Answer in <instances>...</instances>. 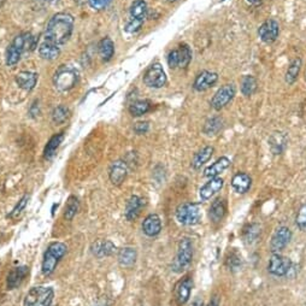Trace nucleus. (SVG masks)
I'll use <instances>...</instances> for the list:
<instances>
[{
    "label": "nucleus",
    "mask_w": 306,
    "mask_h": 306,
    "mask_svg": "<svg viewBox=\"0 0 306 306\" xmlns=\"http://www.w3.org/2000/svg\"><path fill=\"white\" fill-rule=\"evenodd\" d=\"M218 81V75L216 73H212V71H201L198 76L195 77L193 83V88L196 92H204L211 88L215 83Z\"/></svg>",
    "instance_id": "obj_12"
},
{
    "label": "nucleus",
    "mask_w": 306,
    "mask_h": 306,
    "mask_svg": "<svg viewBox=\"0 0 306 306\" xmlns=\"http://www.w3.org/2000/svg\"><path fill=\"white\" fill-rule=\"evenodd\" d=\"M77 74L74 69L66 68V66H60L55 74L53 82H55L56 88L60 92H68L73 89L77 84Z\"/></svg>",
    "instance_id": "obj_6"
},
{
    "label": "nucleus",
    "mask_w": 306,
    "mask_h": 306,
    "mask_svg": "<svg viewBox=\"0 0 306 306\" xmlns=\"http://www.w3.org/2000/svg\"><path fill=\"white\" fill-rule=\"evenodd\" d=\"M223 121L221 117H212L207 119L204 124V133L207 137H216L218 133L222 130Z\"/></svg>",
    "instance_id": "obj_29"
},
{
    "label": "nucleus",
    "mask_w": 306,
    "mask_h": 306,
    "mask_svg": "<svg viewBox=\"0 0 306 306\" xmlns=\"http://www.w3.org/2000/svg\"><path fill=\"white\" fill-rule=\"evenodd\" d=\"M247 1H249L250 4H259V2L264 1V0H247Z\"/></svg>",
    "instance_id": "obj_50"
},
{
    "label": "nucleus",
    "mask_w": 306,
    "mask_h": 306,
    "mask_svg": "<svg viewBox=\"0 0 306 306\" xmlns=\"http://www.w3.org/2000/svg\"><path fill=\"white\" fill-rule=\"evenodd\" d=\"M251 185L252 179L246 172H238L231 179V187L239 194L247 193L250 191V188H251Z\"/></svg>",
    "instance_id": "obj_19"
},
{
    "label": "nucleus",
    "mask_w": 306,
    "mask_h": 306,
    "mask_svg": "<svg viewBox=\"0 0 306 306\" xmlns=\"http://www.w3.org/2000/svg\"><path fill=\"white\" fill-rule=\"evenodd\" d=\"M148 129H150V123L148 122H138L134 126V132L139 135L147 133Z\"/></svg>",
    "instance_id": "obj_46"
},
{
    "label": "nucleus",
    "mask_w": 306,
    "mask_h": 306,
    "mask_svg": "<svg viewBox=\"0 0 306 306\" xmlns=\"http://www.w3.org/2000/svg\"><path fill=\"white\" fill-rule=\"evenodd\" d=\"M142 22L143 21L130 18V21L127 23V26H126V31H128V33H130V34L137 33V31L140 30L141 27H142Z\"/></svg>",
    "instance_id": "obj_43"
},
{
    "label": "nucleus",
    "mask_w": 306,
    "mask_h": 306,
    "mask_svg": "<svg viewBox=\"0 0 306 306\" xmlns=\"http://www.w3.org/2000/svg\"><path fill=\"white\" fill-rule=\"evenodd\" d=\"M280 34V26H278V21L275 20H268L263 23L258 29V35L259 39L265 44H273L276 41Z\"/></svg>",
    "instance_id": "obj_11"
},
{
    "label": "nucleus",
    "mask_w": 306,
    "mask_h": 306,
    "mask_svg": "<svg viewBox=\"0 0 306 306\" xmlns=\"http://www.w3.org/2000/svg\"><path fill=\"white\" fill-rule=\"evenodd\" d=\"M98 52L104 62H109L115 55V45L110 38H104L98 45Z\"/></svg>",
    "instance_id": "obj_27"
},
{
    "label": "nucleus",
    "mask_w": 306,
    "mask_h": 306,
    "mask_svg": "<svg viewBox=\"0 0 306 306\" xmlns=\"http://www.w3.org/2000/svg\"><path fill=\"white\" fill-rule=\"evenodd\" d=\"M287 137L283 133H274L269 139V146H270L271 152L274 154H281L286 150L287 146Z\"/></svg>",
    "instance_id": "obj_25"
},
{
    "label": "nucleus",
    "mask_w": 306,
    "mask_h": 306,
    "mask_svg": "<svg viewBox=\"0 0 306 306\" xmlns=\"http://www.w3.org/2000/svg\"><path fill=\"white\" fill-rule=\"evenodd\" d=\"M295 222H297L298 228H300L302 230H306V205H303L299 209Z\"/></svg>",
    "instance_id": "obj_42"
},
{
    "label": "nucleus",
    "mask_w": 306,
    "mask_h": 306,
    "mask_svg": "<svg viewBox=\"0 0 306 306\" xmlns=\"http://www.w3.org/2000/svg\"><path fill=\"white\" fill-rule=\"evenodd\" d=\"M193 259V245L188 238L181 239L177 247V253L172 262L171 270L175 273H182L191 265Z\"/></svg>",
    "instance_id": "obj_4"
},
{
    "label": "nucleus",
    "mask_w": 306,
    "mask_h": 306,
    "mask_svg": "<svg viewBox=\"0 0 306 306\" xmlns=\"http://www.w3.org/2000/svg\"><path fill=\"white\" fill-rule=\"evenodd\" d=\"M257 90V80L253 76L246 75L244 76L243 81H241V92L246 97H250Z\"/></svg>",
    "instance_id": "obj_36"
},
{
    "label": "nucleus",
    "mask_w": 306,
    "mask_h": 306,
    "mask_svg": "<svg viewBox=\"0 0 306 306\" xmlns=\"http://www.w3.org/2000/svg\"><path fill=\"white\" fill-rule=\"evenodd\" d=\"M74 29V17L66 12L56 13L50 20L49 25L45 31V41L51 44L64 45L73 34Z\"/></svg>",
    "instance_id": "obj_1"
},
{
    "label": "nucleus",
    "mask_w": 306,
    "mask_h": 306,
    "mask_svg": "<svg viewBox=\"0 0 306 306\" xmlns=\"http://www.w3.org/2000/svg\"><path fill=\"white\" fill-rule=\"evenodd\" d=\"M68 117H69L68 108H65V106L63 105L57 106L52 112V121L55 122L56 124H63L64 122L68 119Z\"/></svg>",
    "instance_id": "obj_40"
},
{
    "label": "nucleus",
    "mask_w": 306,
    "mask_h": 306,
    "mask_svg": "<svg viewBox=\"0 0 306 306\" xmlns=\"http://www.w3.org/2000/svg\"><path fill=\"white\" fill-rule=\"evenodd\" d=\"M203 211L200 204L183 203L176 209V220L182 225H196L201 222Z\"/></svg>",
    "instance_id": "obj_3"
},
{
    "label": "nucleus",
    "mask_w": 306,
    "mask_h": 306,
    "mask_svg": "<svg viewBox=\"0 0 306 306\" xmlns=\"http://www.w3.org/2000/svg\"><path fill=\"white\" fill-rule=\"evenodd\" d=\"M230 167V159L227 157H221L218 158L214 164L207 167L204 170V176L209 177V179H214V177H218V175L222 174L223 171Z\"/></svg>",
    "instance_id": "obj_18"
},
{
    "label": "nucleus",
    "mask_w": 306,
    "mask_h": 306,
    "mask_svg": "<svg viewBox=\"0 0 306 306\" xmlns=\"http://www.w3.org/2000/svg\"><path fill=\"white\" fill-rule=\"evenodd\" d=\"M227 212V204H225L224 199L217 198L216 200L212 201L211 206H210L209 216L210 220L214 223H218L223 220Z\"/></svg>",
    "instance_id": "obj_22"
},
{
    "label": "nucleus",
    "mask_w": 306,
    "mask_h": 306,
    "mask_svg": "<svg viewBox=\"0 0 306 306\" xmlns=\"http://www.w3.org/2000/svg\"><path fill=\"white\" fill-rule=\"evenodd\" d=\"M142 230L150 238L158 235L162 230V222L158 215H148L142 223Z\"/></svg>",
    "instance_id": "obj_17"
},
{
    "label": "nucleus",
    "mask_w": 306,
    "mask_h": 306,
    "mask_svg": "<svg viewBox=\"0 0 306 306\" xmlns=\"http://www.w3.org/2000/svg\"><path fill=\"white\" fill-rule=\"evenodd\" d=\"M94 306H111V304L106 298H103V299L98 300V303Z\"/></svg>",
    "instance_id": "obj_47"
},
{
    "label": "nucleus",
    "mask_w": 306,
    "mask_h": 306,
    "mask_svg": "<svg viewBox=\"0 0 306 306\" xmlns=\"http://www.w3.org/2000/svg\"><path fill=\"white\" fill-rule=\"evenodd\" d=\"M207 306H220V299H218L217 295H215V297L212 298L211 302L209 303V305Z\"/></svg>",
    "instance_id": "obj_49"
},
{
    "label": "nucleus",
    "mask_w": 306,
    "mask_h": 306,
    "mask_svg": "<svg viewBox=\"0 0 306 306\" xmlns=\"http://www.w3.org/2000/svg\"><path fill=\"white\" fill-rule=\"evenodd\" d=\"M177 56H179V68H186L192 60V51L188 45H181L177 49Z\"/></svg>",
    "instance_id": "obj_37"
},
{
    "label": "nucleus",
    "mask_w": 306,
    "mask_h": 306,
    "mask_svg": "<svg viewBox=\"0 0 306 306\" xmlns=\"http://www.w3.org/2000/svg\"><path fill=\"white\" fill-rule=\"evenodd\" d=\"M79 207H80L79 199H77L75 195L69 196L65 205V210H64V217H65V220L66 221L73 220V218L75 217V215L77 214V211H79Z\"/></svg>",
    "instance_id": "obj_35"
},
{
    "label": "nucleus",
    "mask_w": 306,
    "mask_h": 306,
    "mask_svg": "<svg viewBox=\"0 0 306 306\" xmlns=\"http://www.w3.org/2000/svg\"><path fill=\"white\" fill-rule=\"evenodd\" d=\"M223 185H224V181H223V179H221V177L210 179L200 188V192H199V195H200L201 200H209V199H211L215 194L222 190Z\"/></svg>",
    "instance_id": "obj_14"
},
{
    "label": "nucleus",
    "mask_w": 306,
    "mask_h": 306,
    "mask_svg": "<svg viewBox=\"0 0 306 306\" xmlns=\"http://www.w3.org/2000/svg\"><path fill=\"white\" fill-rule=\"evenodd\" d=\"M292 260L289 258L283 257L280 253H274L269 260V273L275 276H286L292 268Z\"/></svg>",
    "instance_id": "obj_9"
},
{
    "label": "nucleus",
    "mask_w": 306,
    "mask_h": 306,
    "mask_svg": "<svg viewBox=\"0 0 306 306\" xmlns=\"http://www.w3.org/2000/svg\"><path fill=\"white\" fill-rule=\"evenodd\" d=\"M63 139H64L63 133L53 135L51 139L49 140V142H47L46 147H45V152H44L45 159H51L52 157L55 156L56 151L58 150V147H59L60 143H62Z\"/></svg>",
    "instance_id": "obj_30"
},
{
    "label": "nucleus",
    "mask_w": 306,
    "mask_h": 306,
    "mask_svg": "<svg viewBox=\"0 0 306 306\" xmlns=\"http://www.w3.org/2000/svg\"><path fill=\"white\" fill-rule=\"evenodd\" d=\"M292 239V231L288 227H280L274 233L270 241V251L273 253H280L282 250L286 249Z\"/></svg>",
    "instance_id": "obj_10"
},
{
    "label": "nucleus",
    "mask_w": 306,
    "mask_h": 306,
    "mask_svg": "<svg viewBox=\"0 0 306 306\" xmlns=\"http://www.w3.org/2000/svg\"><path fill=\"white\" fill-rule=\"evenodd\" d=\"M111 0H88L90 7L94 10H103L109 5Z\"/></svg>",
    "instance_id": "obj_45"
},
{
    "label": "nucleus",
    "mask_w": 306,
    "mask_h": 306,
    "mask_svg": "<svg viewBox=\"0 0 306 306\" xmlns=\"http://www.w3.org/2000/svg\"><path fill=\"white\" fill-rule=\"evenodd\" d=\"M90 250L97 258H104L115 253L116 246L110 240H98L92 245Z\"/></svg>",
    "instance_id": "obj_20"
},
{
    "label": "nucleus",
    "mask_w": 306,
    "mask_h": 306,
    "mask_svg": "<svg viewBox=\"0 0 306 306\" xmlns=\"http://www.w3.org/2000/svg\"><path fill=\"white\" fill-rule=\"evenodd\" d=\"M22 51L20 49H17L16 46H13L11 44L6 50V65L7 66H13L16 65L21 59V56H22Z\"/></svg>",
    "instance_id": "obj_38"
},
{
    "label": "nucleus",
    "mask_w": 306,
    "mask_h": 306,
    "mask_svg": "<svg viewBox=\"0 0 306 306\" xmlns=\"http://www.w3.org/2000/svg\"><path fill=\"white\" fill-rule=\"evenodd\" d=\"M28 200H29V195H25L22 199H21L20 201H18L17 205L15 206V209L12 210L11 214L9 215V217L11 218V220H17L18 217L22 215L23 210L26 209L27 204H28Z\"/></svg>",
    "instance_id": "obj_41"
},
{
    "label": "nucleus",
    "mask_w": 306,
    "mask_h": 306,
    "mask_svg": "<svg viewBox=\"0 0 306 306\" xmlns=\"http://www.w3.org/2000/svg\"><path fill=\"white\" fill-rule=\"evenodd\" d=\"M167 64L170 68L176 69L179 68V56H177V50H174L167 55Z\"/></svg>",
    "instance_id": "obj_44"
},
{
    "label": "nucleus",
    "mask_w": 306,
    "mask_h": 306,
    "mask_svg": "<svg viewBox=\"0 0 306 306\" xmlns=\"http://www.w3.org/2000/svg\"><path fill=\"white\" fill-rule=\"evenodd\" d=\"M137 250L133 249V247H124V249L119 250L117 258H118V263L121 267L130 268L137 262Z\"/></svg>",
    "instance_id": "obj_24"
},
{
    "label": "nucleus",
    "mask_w": 306,
    "mask_h": 306,
    "mask_svg": "<svg viewBox=\"0 0 306 306\" xmlns=\"http://www.w3.org/2000/svg\"><path fill=\"white\" fill-rule=\"evenodd\" d=\"M55 292L51 287H33L25 298V306H51Z\"/></svg>",
    "instance_id": "obj_5"
},
{
    "label": "nucleus",
    "mask_w": 306,
    "mask_h": 306,
    "mask_svg": "<svg viewBox=\"0 0 306 306\" xmlns=\"http://www.w3.org/2000/svg\"><path fill=\"white\" fill-rule=\"evenodd\" d=\"M192 287H193V281L190 278H186L182 281H180V283L176 286V289H175V297H176L177 304L185 305L190 300Z\"/></svg>",
    "instance_id": "obj_16"
},
{
    "label": "nucleus",
    "mask_w": 306,
    "mask_h": 306,
    "mask_svg": "<svg viewBox=\"0 0 306 306\" xmlns=\"http://www.w3.org/2000/svg\"><path fill=\"white\" fill-rule=\"evenodd\" d=\"M234 95H235V87H234L233 84L228 83L222 86L216 93H215L214 98H212L211 100L212 109H215L216 111L224 109L225 106L233 100Z\"/></svg>",
    "instance_id": "obj_8"
},
{
    "label": "nucleus",
    "mask_w": 306,
    "mask_h": 306,
    "mask_svg": "<svg viewBox=\"0 0 306 306\" xmlns=\"http://www.w3.org/2000/svg\"><path fill=\"white\" fill-rule=\"evenodd\" d=\"M300 69H302V59L300 58H295L294 60H292V63L289 64L288 69H287L286 73V82L288 84H293L297 81L298 76H299Z\"/></svg>",
    "instance_id": "obj_33"
},
{
    "label": "nucleus",
    "mask_w": 306,
    "mask_h": 306,
    "mask_svg": "<svg viewBox=\"0 0 306 306\" xmlns=\"http://www.w3.org/2000/svg\"><path fill=\"white\" fill-rule=\"evenodd\" d=\"M167 1H170V2H172V1H176V0H167Z\"/></svg>",
    "instance_id": "obj_51"
},
{
    "label": "nucleus",
    "mask_w": 306,
    "mask_h": 306,
    "mask_svg": "<svg viewBox=\"0 0 306 306\" xmlns=\"http://www.w3.org/2000/svg\"><path fill=\"white\" fill-rule=\"evenodd\" d=\"M128 175L127 163L123 161H115L111 164L110 170H109V177L112 185L121 186L124 182Z\"/></svg>",
    "instance_id": "obj_13"
},
{
    "label": "nucleus",
    "mask_w": 306,
    "mask_h": 306,
    "mask_svg": "<svg viewBox=\"0 0 306 306\" xmlns=\"http://www.w3.org/2000/svg\"><path fill=\"white\" fill-rule=\"evenodd\" d=\"M225 264L227 267L229 268V270L231 271H236L241 268V264H243V259H241V255L238 253L236 251L230 252L228 254L227 259H225Z\"/></svg>",
    "instance_id": "obj_39"
},
{
    "label": "nucleus",
    "mask_w": 306,
    "mask_h": 306,
    "mask_svg": "<svg viewBox=\"0 0 306 306\" xmlns=\"http://www.w3.org/2000/svg\"><path fill=\"white\" fill-rule=\"evenodd\" d=\"M39 53L40 56H41V58H44V59L53 60L59 56L60 50L59 46H57V45L51 44V42L49 41H44L40 45Z\"/></svg>",
    "instance_id": "obj_28"
},
{
    "label": "nucleus",
    "mask_w": 306,
    "mask_h": 306,
    "mask_svg": "<svg viewBox=\"0 0 306 306\" xmlns=\"http://www.w3.org/2000/svg\"><path fill=\"white\" fill-rule=\"evenodd\" d=\"M215 150L212 146H206V147L201 148L198 153H195V156L193 157V161H192V167H194L195 170L200 169L201 167L204 166L205 163L211 159L212 154H214Z\"/></svg>",
    "instance_id": "obj_26"
},
{
    "label": "nucleus",
    "mask_w": 306,
    "mask_h": 306,
    "mask_svg": "<svg viewBox=\"0 0 306 306\" xmlns=\"http://www.w3.org/2000/svg\"><path fill=\"white\" fill-rule=\"evenodd\" d=\"M66 251H68V247L65 244L63 243H52L47 247L46 252L44 254V259H42V265L41 270L42 274L45 276L52 275L53 271L57 268L58 263L60 262V259L65 255Z\"/></svg>",
    "instance_id": "obj_2"
},
{
    "label": "nucleus",
    "mask_w": 306,
    "mask_h": 306,
    "mask_svg": "<svg viewBox=\"0 0 306 306\" xmlns=\"http://www.w3.org/2000/svg\"><path fill=\"white\" fill-rule=\"evenodd\" d=\"M147 15V4L145 0H135L130 6V18L143 21Z\"/></svg>",
    "instance_id": "obj_31"
},
{
    "label": "nucleus",
    "mask_w": 306,
    "mask_h": 306,
    "mask_svg": "<svg viewBox=\"0 0 306 306\" xmlns=\"http://www.w3.org/2000/svg\"><path fill=\"white\" fill-rule=\"evenodd\" d=\"M191 306H204L203 299H201V298H199V297H196L195 299H194L193 302H192Z\"/></svg>",
    "instance_id": "obj_48"
},
{
    "label": "nucleus",
    "mask_w": 306,
    "mask_h": 306,
    "mask_svg": "<svg viewBox=\"0 0 306 306\" xmlns=\"http://www.w3.org/2000/svg\"><path fill=\"white\" fill-rule=\"evenodd\" d=\"M143 82L151 88H162L167 83V75L161 64H153L143 75Z\"/></svg>",
    "instance_id": "obj_7"
},
{
    "label": "nucleus",
    "mask_w": 306,
    "mask_h": 306,
    "mask_svg": "<svg viewBox=\"0 0 306 306\" xmlns=\"http://www.w3.org/2000/svg\"><path fill=\"white\" fill-rule=\"evenodd\" d=\"M16 82L22 89L31 90L36 86L38 75L31 71H21L16 75Z\"/></svg>",
    "instance_id": "obj_23"
},
{
    "label": "nucleus",
    "mask_w": 306,
    "mask_h": 306,
    "mask_svg": "<svg viewBox=\"0 0 306 306\" xmlns=\"http://www.w3.org/2000/svg\"><path fill=\"white\" fill-rule=\"evenodd\" d=\"M145 206V200L138 195H132L126 205V218L128 221H135L141 214V210Z\"/></svg>",
    "instance_id": "obj_15"
},
{
    "label": "nucleus",
    "mask_w": 306,
    "mask_h": 306,
    "mask_svg": "<svg viewBox=\"0 0 306 306\" xmlns=\"http://www.w3.org/2000/svg\"><path fill=\"white\" fill-rule=\"evenodd\" d=\"M29 269L27 267H17L13 268L11 271L7 275V289H15L22 283V281L25 280L26 276L28 275Z\"/></svg>",
    "instance_id": "obj_21"
},
{
    "label": "nucleus",
    "mask_w": 306,
    "mask_h": 306,
    "mask_svg": "<svg viewBox=\"0 0 306 306\" xmlns=\"http://www.w3.org/2000/svg\"><path fill=\"white\" fill-rule=\"evenodd\" d=\"M260 235V225L257 223H252V224L247 225L246 229L244 230V241L245 244L252 245L258 240Z\"/></svg>",
    "instance_id": "obj_34"
},
{
    "label": "nucleus",
    "mask_w": 306,
    "mask_h": 306,
    "mask_svg": "<svg viewBox=\"0 0 306 306\" xmlns=\"http://www.w3.org/2000/svg\"><path fill=\"white\" fill-rule=\"evenodd\" d=\"M151 109H152V105L147 100H137L129 106V112L132 116L139 117L146 115L148 111H151Z\"/></svg>",
    "instance_id": "obj_32"
}]
</instances>
